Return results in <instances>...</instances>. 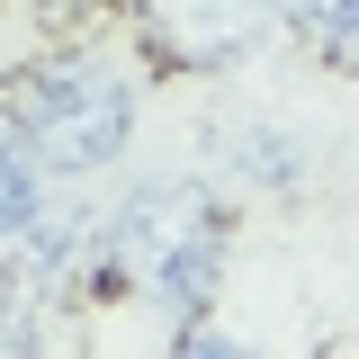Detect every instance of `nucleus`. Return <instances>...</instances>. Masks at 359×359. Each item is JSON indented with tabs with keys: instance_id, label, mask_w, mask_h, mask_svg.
Instances as JSON below:
<instances>
[{
	"instance_id": "f257e3e1",
	"label": "nucleus",
	"mask_w": 359,
	"mask_h": 359,
	"mask_svg": "<svg viewBox=\"0 0 359 359\" xmlns=\"http://www.w3.org/2000/svg\"><path fill=\"white\" fill-rule=\"evenodd\" d=\"M224 278V207L207 180H135L99 224V287H135L171 323H198Z\"/></svg>"
},
{
	"instance_id": "7ed1b4c3",
	"label": "nucleus",
	"mask_w": 359,
	"mask_h": 359,
	"mask_svg": "<svg viewBox=\"0 0 359 359\" xmlns=\"http://www.w3.org/2000/svg\"><path fill=\"white\" fill-rule=\"evenodd\" d=\"M126 9L171 72H224L278 36V0H126Z\"/></svg>"
},
{
	"instance_id": "f03ea898",
	"label": "nucleus",
	"mask_w": 359,
	"mask_h": 359,
	"mask_svg": "<svg viewBox=\"0 0 359 359\" xmlns=\"http://www.w3.org/2000/svg\"><path fill=\"white\" fill-rule=\"evenodd\" d=\"M0 126L36 153L45 171L81 180L108 171L135 135V72L126 54L108 45H54V54H27L9 81H0Z\"/></svg>"
},
{
	"instance_id": "20e7f679",
	"label": "nucleus",
	"mask_w": 359,
	"mask_h": 359,
	"mask_svg": "<svg viewBox=\"0 0 359 359\" xmlns=\"http://www.w3.org/2000/svg\"><path fill=\"white\" fill-rule=\"evenodd\" d=\"M278 27L306 45L314 63L359 72V0H278Z\"/></svg>"
},
{
	"instance_id": "39448f33",
	"label": "nucleus",
	"mask_w": 359,
	"mask_h": 359,
	"mask_svg": "<svg viewBox=\"0 0 359 359\" xmlns=\"http://www.w3.org/2000/svg\"><path fill=\"white\" fill-rule=\"evenodd\" d=\"M36 207H45V162L0 126V243H18L36 224Z\"/></svg>"
}]
</instances>
